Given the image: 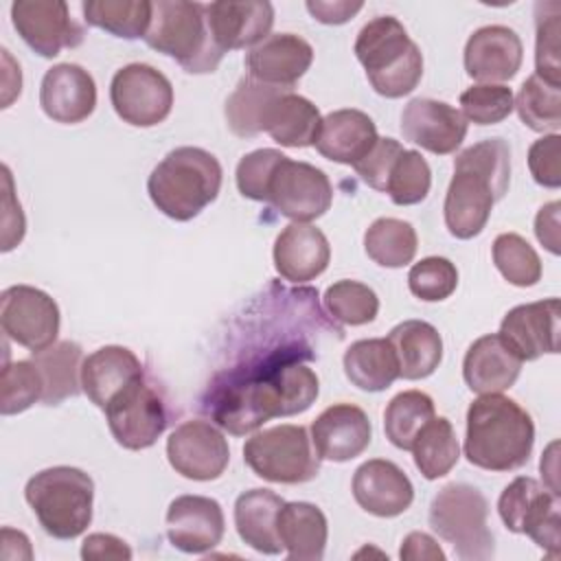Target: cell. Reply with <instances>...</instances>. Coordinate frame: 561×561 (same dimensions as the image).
Segmentation results:
<instances>
[{"label":"cell","mask_w":561,"mask_h":561,"mask_svg":"<svg viewBox=\"0 0 561 561\" xmlns=\"http://www.w3.org/2000/svg\"><path fill=\"white\" fill-rule=\"evenodd\" d=\"M513 92L504 83H476L460 94L465 121L473 125H495L515 110Z\"/></svg>","instance_id":"bcb514c9"},{"label":"cell","mask_w":561,"mask_h":561,"mask_svg":"<svg viewBox=\"0 0 561 561\" xmlns=\"http://www.w3.org/2000/svg\"><path fill=\"white\" fill-rule=\"evenodd\" d=\"M83 20L114 37L138 39L145 37L153 2L149 0H88L81 4Z\"/></svg>","instance_id":"8d00e7d4"},{"label":"cell","mask_w":561,"mask_h":561,"mask_svg":"<svg viewBox=\"0 0 561 561\" xmlns=\"http://www.w3.org/2000/svg\"><path fill=\"white\" fill-rule=\"evenodd\" d=\"M311 357L307 346L283 344L219 373L208 388V414L232 436L250 434L276 416L302 414L320 392L318 375L305 364Z\"/></svg>","instance_id":"6da1fadb"},{"label":"cell","mask_w":561,"mask_h":561,"mask_svg":"<svg viewBox=\"0 0 561 561\" xmlns=\"http://www.w3.org/2000/svg\"><path fill=\"white\" fill-rule=\"evenodd\" d=\"M243 462L259 478L276 484H302L320 471L307 427L291 423L252 434L243 445Z\"/></svg>","instance_id":"9c48e42d"},{"label":"cell","mask_w":561,"mask_h":561,"mask_svg":"<svg viewBox=\"0 0 561 561\" xmlns=\"http://www.w3.org/2000/svg\"><path fill=\"white\" fill-rule=\"evenodd\" d=\"M11 22L26 46L46 59L57 57L64 48H77L85 37L64 0H15Z\"/></svg>","instance_id":"9a60e30c"},{"label":"cell","mask_w":561,"mask_h":561,"mask_svg":"<svg viewBox=\"0 0 561 561\" xmlns=\"http://www.w3.org/2000/svg\"><path fill=\"white\" fill-rule=\"evenodd\" d=\"M324 307L337 322L362 327L377 318L379 298L368 285L344 278L327 287Z\"/></svg>","instance_id":"7bdbcfd3"},{"label":"cell","mask_w":561,"mask_h":561,"mask_svg":"<svg viewBox=\"0 0 561 561\" xmlns=\"http://www.w3.org/2000/svg\"><path fill=\"white\" fill-rule=\"evenodd\" d=\"M370 438V419L359 405L353 403H333L311 423V443L320 460H353L366 451Z\"/></svg>","instance_id":"ffe728a7"},{"label":"cell","mask_w":561,"mask_h":561,"mask_svg":"<svg viewBox=\"0 0 561 561\" xmlns=\"http://www.w3.org/2000/svg\"><path fill=\"white\" fill-rule=\"evenodd\" d=\"M140 359L125 346H101L90 353L81 364V390L101 410L118 394L125 386L142 377Z\"/></svg>","instance_id":"f1b7e54d"},{"label":"cell","mask_w":561,"mask_h":561,"mask_svg":"<svg viewBox=\"0 0 561 561\" xmlns=\"http://www.w3.org/2000/svg\"><path fill=\"white\" fill-rule=\"evenodd\" d=\"M221 178V164L210 151L178 147L153 167L147 193L162 215L175 221H191L217 199Z\"/></svg>","instance_id":"277c9868"},{"label":"cell","mask_w":561,"mask_h":561,"mask_svg":"<svg viewBox=\"0 0 561 561\" xmlns=\"http://www.w3.org/2000/svg\"><path fill=\"white\" fill-rule=\"evenodd\" d=\"M401 134L430 153L447 156L462 145L467 121L445 101L412 99L401 112Z\"/></svg>","instance_id":"d6986e66"},{"label":"cell","mask_w":561,"mask_h":561,"mask_svg":"<svg viewBox=\"0 0 561 561\" xmlns=\"http://www.w3.org/2000/svg\"><path fill=\"white\" fill-rule=\"evenodd\" d=\"M511 184V147L504 138H484L454 160V178L445 195V226L456 239L478 237Z\"/></svg>","instance_id":"7a4b0ae2"},{"label":"cell","mask_w":561,"mask_h":561,"mask_svg":"<svg viewBox=\"0 0 561 561\" xmlns=\"http://www.w3.org/2000/svg\"><path fill=\"white\" fill-rule=\"evenodd\" d=\"M522 364L524 362L508 348L500 333H486L467 348L462 377L471 392L493 394L508 390L517 381Z\"/></svg>","instance_id":"4316f807"},{"label":"cell","mask_w":561,"mask_h":561,"mask_svg":"<svg viewBox=\"0 0 561 561\" xmlns=\"http://www.w3.org/2000/svg\"><path fill=\"white\" fill-rule=\"evenodd\" d=\"M283 504L285 500L270 489L243 491L234 502V528L241 541L261 554H280L276 519Z\"/></svg>","instance_id":"4dcf8cb0"},{"label":"cell","mask_w":561,"mask_h":561,"mask_svg":"<svg viewBox=\"0 0 561 561\" xmlns=\"http://www.w3.org/2000/svg\"><path fill=\"white\" fill-rule=\"evenodd\" d=\"M410 291L423 302H440L458 287V270L445 256H425L408 272Z\"/></svg>","instance_id":"7dc6e473"},{"label":"cell","mask_w":561,"mask_h":561,"mask_svg":"<svg viewBox=\"0 0 561 561\" xmlns=\"http://www.w3.org/2000/svg\"><path fill=\"white\" fill-rule=\"evenodd\" d=\"M103 412L114 440L131 451L151 447L169 425L164 397L145 375L114 394Z\"/></svg>","instance_id":"8fae6325"},{"label":"cell","mask_w":561,"mask_h":561,"mask_svg":"<svg viewBox=\"0 0 561 561\" xmlns=\"http://www.w3.org/2000/svg\"><path fill=\"white\" fill-rule=\"evenodd\" d=\"M388 342L399 362V377L408 381L430 377L443 359V337L425 320H403L390 333Z\"/></svg>","instance_id":"d6a6232c"},{"label":"cell","mask_w":561,"mask_h":561,"mask_svg":"<svg viewBox=\"0 0 561 561\" xmlns=\"http://www.w3.org/2000/svg\"><path fill=\"white\" fill-rule=\"evenodd\" d=\"M24 497L46 535L75 539L92 522L94 482L77 467L57 465L37 471L24 486Z\"/></svg>","instance_id":"52a82bcc"},{"label":"cell","mask_w":561,"mask_h":561,"mask_svg":"<svg viewBox=\"0 0 561 561\" xmlns=\"http://www.w3.org/2000/svg\"><path fill=\"white\" fill-rule=\"evenodd\" d=\"M403 145L394 138H377L373 149L353 167L355 173L362 178L364 184H368L375 191L386 193L388 175L392 171V164L403 153Z\"/></svg>","instance_id":"f907efd6"},{"label":"cell","mask_w":561,"mask_h":561,"mask_svg":"<svg viewBox=\"0 0 561 561\" xmlns=\"http://www.w3.org/2000/svg\"><path fill=\"white\" fill-rule=\"evenodd\" d=\"M44 383L42 403L59 405L61 401L81 392V364L83 351L77 342L64 340L31 355Z\"/></svg>","instance_id":"e575fe53"},{"label":"cell","mask_w":561,"mask_h":561,"mask_svg":"<svg viewBox=\"0 0 561 561\" xmlns=\"http://www.w3.org/2000/svg\"><path fill=\"white\" fill-rule=\"evenodd\" d=\"M430 186H432L430 164L419 151L405 149L392 164L386 193L397 206H412V204H421L427 197Z\"/></svg>","instance_id":"f6af8a7d"},{"label":"cell","mask_w":561,"mask_h":561,"mask_svg":"<svg viewBox=\"0 0 561 561\" xmlns=\"http://www.w3.org/2000/svg\"><path fill=\"white\" fill-rule=\"evenodd\" d=\"M81 559L103 561V559H131V548L116 535L92 533L81 543Z\"/></svg>","instance_id":"f5cc1de1"},{"label":"cell","mask_w":561,"mask_h":561,"mask_svg":"<svg viewBox=\"0 0 561 561\" xmlns=\"http://www.w3.org/2000/svg\"><path fill=\"white\" fill-rule=\"evenodd\" d=\"M524 59L519 35L502 24L473 31L465 44V70L480 83H502L517 75Z\"/></svg>","instance_id":"7402d4cb"},{"label":"cell","mask_w":561,"mask_h":561,"mask_svg":"<svg viewBox=\"0 0 561 561\" xmlns=\"http://www.w3.org/2000/svg\"><path fill=\"white\" fill-rule=\"evenodd\" d=\"M559 298H546L513 307L500 324V337L522 362L559 353Z\"/></svg>","instance_id":"e0dca14e"},{"label":"cell","mask_w":561,"mask_h":561,"mask_svg":"<svg viewBox=\"0 0 561 561\" xmlns=\"http://www.w3.org/2000/svg\"><path fill=\"white\" fill-rule=\"evenodd\" d=\"M513 105L522 118V123L535 131H552L557 134L561 127V85L550 83L537 75H530Z\"/></svg>","instance_id":"60d3db41"},{"label":"cell","mask_w":561,"mask_h":561,"mask_svg":"<svg viewBox=\"0 0 561 561\" xmlns=\"http://www.w3.org/2000/svg\"><path fill=\"white\" fill-rule=\"evenodd\" d=\"M274 267L289 283H309L331 261V245L324 232L311 224H289L274 241Z\"/></svg>","instance_id":"484cf974"},{"label":"cell","mask_w":561,"mask_h":561,"mask_svg":"<svg viewBox=\"0 0 561 561\" xmlns=\"http://www.w3.org/2000/svg\"><path fill=\"white\" fill-rule=\"evenodd\" d=\"M493 263L515 287H533L541 278V261L535 248L515 232H502L493 241Z\"/></svg>","instance_id":"b9f144b4"},{"label":"cell","mask_w":561,"mask_h":561,"mask_svg":"<svg viewBox=\"0 0 561 561\" xmlns=\"http://www.w3.org/2000/svg\"><path fill=\"white\" fill-rule=\"evenodd\" d=\"M430 526L454 552L467 561H484L495 554L489 528V502L480 489L467 482L445 484L430 504Z\"/></svg>","instance_id":"ba28073f"},{"label":"cell","mask_w":561,"mask_h":561,"mask_svg":"<svg viewBox=\"0 0 561 561\" xmlns=\"http://www.w3.org/2000/svg\"><path fill=\"white\" fill-rule=\"evenodd\" d=\"M346 379L364 392H381L399 377V362L388 337L353 342L344 353Z\"/></svg>","instance_id":"836d02e7"},{"label":"cell","mask_w":561,"mask_h":561,"mask_svg":"<svg viewBox=\"0 0 561 561\" xmlns=\"http://www.w3.org/2000/svg\"><path fill=\"white\" fill-rule=\"evenodd\" d=\"M410 451L414 456L416 469L425 480H438L447 476L460 458V445L449 419L434 416L427 421L416 434Z\"/></svg>","instance_id":"d590c367"},{"label":"cell","mask_w":561,"mask_h":561,"mask_svg":"<svg viewBox=\"0 0 561 561\" xmlns=\"http://www.w3.org/2000/svg\"><path fill=\"white\" fill-rule=\"evenodd\" d=\"M322 127L320 110L305 96L283 90L267 107L263 118V131L272 136L280 147L302 149L316 145Z\"/></svg>","instance_id":"f546056e"},{"label":"cell","mask_w":561,"mask_h":561,"mask_svg":"<svg viewBox=\"0 0 561 561\" xmlns=\"http://www.w3.org/2000/svg\"><path fill=\"white\" fill-rule=\"evenodd\" d=\"M44 383L37 366L31 359H18L2 368V414H18L42 401Z\"/></svg>","instance_id":"c3c4849f"},{"label":"cell","mask_w":561,"mask_h":561,"mask_svg":"<svg viewBox=\"0 0 561 561\" xmlns=\"http://www.w3.org/2000/svg\"><path fill=\"white\" fill-rule=\"evenodd\" d=\"M559 210L561 204L559 202H550L543 204L535 217V234L539 239V243L550 252V254H559L561 252V239H559Z\"/></svg>","instance_id":"11a10c76"},{"label":"cell","mask_w":561,"mask_h":561,"mask_svg":"<svg viewBox=\"0 0 561 561\" xmlns=\"http://www.w3.org/2000/svg\"><path fill=\"white\" fill-rule=\"evenodd\" d=\"M399 557L405 561H445V552L436 539L421 530H414L403 539Z\"/></svg>","instance_id":"9f6ffc18"},{"label":"cell","mask_w":561,"mask_h":561,"mask_svg":"<svg viewBox=\"0 0 561 561\" xmlns=\"http://www.w3.org/2000/svg\"><path fill=\"white\" fill-rule=\"evenodd\" d=\"M333 202V186L327 173L309 162L291 160L283 156L274 167L267 188L265 204H270L283 217L309 224L322 217Z\"/></svg>","instance_id":"7c38bea8"},{"label":"cell","mask_w":561,"mask_h":561,"mask_svg":"<svg viewBox=\"0 0 561 561\" xmlns=\"http://www.w3.org/2000/svg\"><path fill=\"white\" fill-rule=\"evenodd\" d=\"M416 230L410 221L394 217L375 219L364 232V250L381 267H403L416 254Z\"/></svg>","instance_id":"74e56055"},{"label":"cell","mask_w":561,"mask_h":561,"mask_svg":"<svg viewBox=\"0 0 561 561\" xmlns=\"http://www.w3.org/2000/svg\"><path fill=\"white\" fill-rule=\"evenodd\" d=\"M313 48L307 39L294 33H272L261 44L250 48L245 57L248 77L291 90L298 79L311 68Z\"/></svg>","instance_id":"cb8c5ba5"},{"label":"cell","mask_w":561,"mask_h":561,"mask_svg":"<svg viewBox=\"0 0 561 561\" xmlns=\"http://www.w3.org/2000/svg\"><path fill=\"white\" fill-rule=\"evenodd\" d=\"M224 530V511L213 497L180 495L167 508V537L186 554H206L221 543Z\"/></svg>","instance_id":"ac0fdd59"},{"label":"cell","mask_w":561,"mask_h":561,"mask_svg":"<svg viewBox=\"0 0 561 561\" xmlns=\"http://www.w3.org/2000/svg\"><path fill=\"white\" fill-rule=\"evenodd\" d=\"M167 458L182 478L208 482L226 471L230 447L226 436L210 421L193 419L180 423L169 434Z\"/></svg>","instance_id":"2e32d148"},{"label":"cell","mask_w":561,"mask_h":561,"mask_svg":"<svg viewBox=\"0 0 561 561\" xmlns=\"http://www.w3.org/2000/svg\"><path fill=\"white\" fill-rule=\"evenodd\" d=\"M285 153L278 149H256L245 153L237 164V188L243 197L254 202H265V188L270 182V175L278 160Z\"/></svg>","instance_id":"681fc988"},{"label":"cell","mask_w":561,"mask_h":561,"mask_svg":"<svg viewBox=\"0 0 561 561\" xmlns=\"http://www.w3.org/2000/svg\"><path fill=\"white\" fill-rule=\"evenodd\" d=\"M353 50L373 90L386 99L410 94L423 77V55L392 15H377L364 24Z\"/></svg>","instance_id":"5b68a950"},{"label":"cell","mask_w":561,"mask_h":561,"mask_svg":"<svg viewBox=\"0 0 561 561\" xmlns=\"http://www.w3.org/2000/svg\"><path fill=\"white\" fill-rule=\"evenodd\" d=\"M497 513L511 533L530 537L550 557L561 546L559 493L530 476L515 478L497 500Z\"/></svg>","instance_id":"30bf717a"},{"label":"cell","mask_w":561,"mask_h":561,"mask_svg":"<svg viewBox=\"0 0 561 561\" xmlns=\"http://www.w3.org/2000/svg\"><path fill=\"white\" fill-rule=\"evenodd\" d=\"M206 20L215 44L224 53L254 48L272 31L274 7L265 0H219L206 4Z\"/></svg>","instance_id":"603a6c76"},{"label":"cell","mask_w":561,"mask_h":561,"mask_svg":"<svg viewBox=\"0 0 561 561\" xmlns=\"http://www.w3.org/2000/svg\"><path fill=\"white\" fill-rule=\"evenodd\" d=\"M307 11L311 13L313 20L322 24H344L348 22L355 13L362 11L364 2H351V0H307Z\"/></svg>","instance_id":"db71d44e"},{"label":"cell","mask_w":561,"mask_h":561,"mask_svg":"<svg viewBox=\"0 0 561 561\" xmlns=\"http://www.w3.org/2000/svg\"><path fill=\"white\" fill-rule=\"evenodd\" d=\"M110 101L123 123L153 127L171 114L173 85L149 64H127L112 77Z\"/></svg>","instance_id":"4fadbf2b"},{"label":"cell","mask_w":561,"mask_h":561,"mask_svg":"<svg viewBox=\"0 0 561 561\" xmlns=\"http://www.w3.org/2000/svg\"><path fill=\"white\" fill-rule=\"evenodd\" d=\"M142 39L149 48L173 57L191 75L215 72L226 55L210 35L204 2H153L151 22Z\"/></svg>","instance_id":"8992f818"},{"label":"cell","mask_w":561,"mask_h":561,"mask_svg":"<svg viewBox=\"0 0 561 561\" xmlns=\"http://www.w3.org/2000/svg\"><path fill=\"white\" fill-rule=\"evenodd\" d=\"M0 324L9 340L37 353L57 340L59 307L37 287L11 285L0 294Z\"/></svg>","instance_id":"5bb4252c"},{"label":"cell","mask_w":561,"mask_h":561,"mask_svg":"<svg viewBox=\"0 0 561 561\" xmlns=\"http://www.w3.org/2000/svg\"><path fill=\"white\" fill-rule=\"evenodd\" d=\"M436 416L434 401L421 390H405L390 399L383 410V432L386 438L403 451L412 449L416 434L427 421Z\"/></svg>","instance_id":"ab89813d"},{"label":"cell","mask_w":561,"mask_h":561,"mask_svg":"<svg viewBox=\"0 0 561 561\" xmlns=\"http://www.w3.org/2000/svg\"><path fill=\"white\" fill-rule=\"evenodd\" d=\"M283 90L285 88L267 85L252 77H243L226 101V123L230 131L241 138H252L261 134L265 112Z\"/></svg>","instance_id":"f35d334b"},{"label":"cell","mask_w":561,"mask_h":561,"mask_svg":"<svg viewBox=\"0 0 561 561\" xmlns=\"http://www.w3.org/2000/svg\"><path fill=\"white\" fill-rule=\"evenodd\" d=\"M39 105L50 121L77 125L96 107V83L79 64H57L42 77Z\"/></svg>","instance_id":"44dd1931"},{"label":"cell","mask_w":561,"mask_h":561,"mask_svg":"<svg viewBox=\"0 0 561 561\" xmlns=\"http://www.w3.org/2000/svg\"><path fill=\"white\" fill-rule=\"evenodd\" d=\"M559 156H561V136L548 134L535 140L528 149V169L533 180L539 186L546 188H559L561 186V169H559Z\"/></svg>","instance_id":"816d5d0a"},{"label":"cell","mask_w":561,"mask_h":561,"mask_svg":"<svg viewBox=\"0 0 561 561\" xmlns=\"http://www.w3.org/2000/svg\"><path fill=\"white\" fill-rule=\"evenodd\" d=\"M535 18V75L561 85V7L557 2H537Z\"/></svg>","instance_id":"ee69618b"},{"label":"cell","mask_w":561,"mask_h":561,"mask_svg":"<svg viewBox=\"0 0 561 561\" xmlns=\"http://www.w3.org/2000/svg\"><path fill=\"white\" fill-rule=\"evenodd\" d=\"M276 533L289 559L320 561L324 557L329 526L324 513L311 502H285L278 511Z\"/></svg>","instance_id":"1f68e13d"},{"label":"cell","mask_w":561,"mask_h":561,"mask_svg":"<svg viewBox=\"0 0 561 561\" xmlns=\"http://www.w3.org/2000/svg\"><path fill=\"white\" fill-rule=\"evenodd\" d=\"M377 138V127L366 112L344 107L322 118L316 149L331 162L355 167L373 149Z\"/></svg>","instance_id":"83f0119b"},{"label":"cell","mask_w":561,"mask_h":561,"mask_svg":"<svg viewBox=\"0 0 561 561\" xmlns=\"http://www.w3.org/2000/svg\"><path fill=\"white\" fill-rule=\"evenodd\" d=\"M535 423L511 397L500 392L478 397L467 410L465 456L486 471H515L533 454Z\"/></svg>","instance_id":"3957f363"},{"label":"cell","mask_w":561,"mask_h":561,"mask_svg":"<svg viewBox=\"0 0 561 561\" xmlns=\"http://www.w3.org/2000/svg\"><path fill=\"white\" fill-rule=\"evenodd\" d=\"M353 497L375 517H397L410 508L414 486L399 465L373 458L355 469Z\"/></svg>","instance_id":"d4e9b609"}]
</instances>
